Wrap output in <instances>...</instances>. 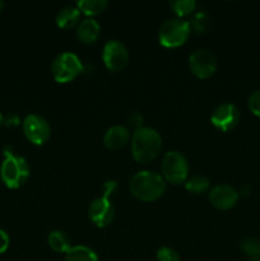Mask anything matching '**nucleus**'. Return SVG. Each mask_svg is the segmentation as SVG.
<instances>
[{
  "mask_svg": "<svg viewBox=\"0 0 260 261\" xmlns=\"http://www.w3.org/2000/svg\"><path fill=\"white\" fill-rule=\"evenodd\" d=\"M101 33V27H99L98 22L92 18H87V19L82 20L76 30V36L79 40L86 45H91L97 41Z\"/></svg>",
  "mask_w": 260,
  "mask_h": 261,
  "instance_id": "14",
  "label": "nucleus"
},
{
  "mask_svg": "<svg viewBox=\"0 0 260 261\" xmlns=\"http://www.w3.org/2000/svg\"><path fill=\"white\" fill-rule=\"evenodd\" d=\"M48 246L54 250L55 252H61V254H66L69 250L71 249L70 239L68 234L63 231H53L48 234Z\"/></svg>",
  "mask_w": 260,
  "mask_h": 261,
  "instance_id": "16",
  "label": "nucleus"
},
{
  "mask_svg": "<svg viewBox=\"0 0 260 261\" xmlns=\"http://www.w3.org/2000/svg\"><path fill=\"white\" fill-rule=\"evenodd\" d=\"M81 19V12L75 7H65L56 15V24L61 30H71L79 24Z\"/></svg>",
  "mask_w": 260,
  "mask_h": 261,
  "instance_id": "15",
  "label": "nucleus"
},
{
  "mask_svg": "<svg viewBox=\"0 0 260 261\" xmlns=\"http://www.w3.org/2000/svg\"><path fill=\"white\" fill-rule=\"evenodd\" d=\"M23 133L25 138L35 145H42L51 135V127L45 117L31 114L23 121Z\"/></svg>",
  "mask_w": 260,
  "mask_h": 261,
  "instance_id": "8",
  "label": "nucleus"
},
{
  "mask_svg": "<svg viewBox=\"0 0 260 261\" xmlns=\"http://www.w3.org/2000/svg\"><path fill=\"white\" fill-rule=\"evenodd\" d=\"M65 261H98V256L89 247L75 246L66 252Z\"/></svg>",
  "mask_w": 260,
  "mask_h": 261,
  "instance_id": "17",
  "label": "nucleus"
},
{
  "mask_svg": "<svg viewBox=\"0 0 260 261\" xmlns=\"http://www.w3.org/2000/svg\"><path fill=\"white\" fill-rule=\"evenodd\" d=\"M241 250L251 259H260V240L255 237H246L241 242Z\"/></svg>",
  "mask_w": 260,
  "mask_h": 261,
  "instance_id": "21",
  "label": "nucleus"
},
{
  "mask_svg": "<svg viewBox=\"0 0 260 261\" xmlns=\"http://www.w3.org/2000/svg\"><path fill=\"white\" fill-rule=\"evenodd\" d=\"M240 198L239 191L232 186L221 184L209 191V203L219 211H228L237 204Z\"/></svg>",
  "mask_w": 260,
  "mask_h": 261,
  "instance_id": "12",
  "label": "nucleus"
},
{
  "mask_svg": "<svg viewBox=\"0 0 260 261\" xmlns=\"http://www.w3.org/2000/svg\"><path fill=\"white\" fill-rule=\"evenodd\" d=\"M129 122L132 126H134L135 129H140L143 124V116L139 114V112H134L129 116Z\"/></svg>",
  "mask_w": 260,
  "mask_h": 261,
  "instance_id": "26",
  "label": "nucleus"
},
{
  "mask_svg": "<svg viewBox=\"0 0 260 261\" xmlns=\"http://www.w3.org/2000/svg\"><path fill=\"white\" fill-rule=\"evenodd\" d=\"M247 106H249L250 112L255 116L260 117V89L252 92L247 101Z\"/></svg>",
  "mask_w": 260,
  "mask_h": 261,
  "instance_id": "23",
  "label": "nucleus"
},
{
  "mask_svg": "<svg viewBox=\"0 0 260 261\" xmlns=\"http://www.w3.org/2000/svg\"><path fill=\"white\" fill-rule=\"evenodd\" d=\"M102 60L110 71H121L129 63V51L122 42L111 40L103 46Z\"/></svg>",
  "mask_w": 260,
  "mask_h": 261,
  "instance_id": "7",
  "label": "nucleus"
},
{
  "mask_svg": "<svg viewBox=\"0 0 260 261\" xmlns=\"http://www.w3.org/2000/svg\"><path fill=\"white\" fill-rule=\"evenodd\" d=\"M4 124H7L8 126H10V125H18L19 124V117L15 116V115H9L8 119L4 121Z\"/></svg>",
  "mask_w": 260,
  "mask_h": 261,
  "instance_id": "28",
  "label": "nucleus"
},
{
  "mask_svg": "<svg viewBox=\"0 0 260 261\" xmlns=\"http://www.w3.org/2000/svg\"><path fill=\"white\" fill-rule=\"evenodd\" d=\"M4 161L0 167V177L7 188L19 189L30 177V166L23 157L15 155L10 149H4Z\"/></svg>",
  "mask_w": 260,
  "mask_h": 261,
  "instance_id": "3",
  "label": "nucleus"
},
{
  "mask_svg": "<svg viewBox=\"0 0 260 261\" xmlns=\"http://www.w3.org/2000/svg\"><path fill=\"white\" fill-rule=\"evenodd\" d=\"M249 261H260V259H251V260H249Z\"/></svg>",
  "mask_w": 260,
  "mask_h": 261,
  "instance_id": "32",
  "label": "nucleus"
},
{
  "mask_svg": "<svg viewBox=\"0 0 260 261\" xmlns=\"http://www.w3.org/2000/svg\"><path fill=\"white\" fill-rule=\"evenodd\" d=\"M130 133L129 130L121 125H115L110 127L103 137V143L107 149L119 150L124 148L129 143Z\"/></svg>",
  "mask_w": 260,
  "mask_h": 261,
  "instance_id": "13",
  "label": "nucleus"
},
{
  "mask_svg": "<svg viewBox=\"0 0 260 261\" xmlns=\"http://www.w3.org/2000/svg\"><path fill=\"white\" fill-rule=\"evenodd\" d=\"M190 71L199 79H206L217 70V59L205 48H199L189 56Z\"/></svg>",
  "mask_w": 260,
  "mask_h": 261,
  "instance_id": "9",
  "label": "nucleus"
},
{
  "mask_svg": "<svg viewBox=\"0 0 260 261\" xmlns=\"http://www.w3.org/2000/svg\"><path fill=\"white\" fill-rule=\"evenodd\" d=\"M161 172H162L163 180L172 185L186 182L189 176L188 160L180 152H176V150L167 152L161 163Z\"/></svg>",
  "mask_w": 260,
  "mask_h": 261,
  "instance_id": "5",
  "label": "nucleus"
},
{
  "mask_svg": "<svg viewBox=\"0 0 260 261\" xmlns=\"http://www.w3.org/2000/svg\"><path fill=\"white\" fill-rule=\"evenodd\" d=\"M83 71L82 61L75 54L61 53L51 64V74L58 83H69Z\"/></svg>",
  "mask_w": 260,
  "mask_h": 261,
  "instance_id": "6",
  "label": "nucleus"
},
{
  "mask_svg": "<svg viewBox=\"0 0 260 261\" xmlns=\"http://www.w3.org/2000/svg\"><path fill=\"white\" fill-rule=\"evenodd\" d=\"M3 8H4V2H2V0H0V12L3 10Z\"/></svg>",
  "mask_w": 260,
  "mask_h": 261,
  "instance_id": "31",
  "label": "nucleus"
},
{
  "mask_svg": "<svg viewBox=\"0 0 260 261\" xmlns=\"http://www.w3.org/2000/svg\"><path fill=\"white\" fill-rule=\"evenodd\" d=\"M158 261H180L177 252L170 247H161L157 251Z\"/></svg>",
  "mask_w": 260,
  "mask_h": 261,
  "instance_id": "24",
  "label": "nucleus"
},
{
  "mask_svg": "<svg viewBox=\"0 0 260 261\" xmlns=\"http://www.w3.org/2000/svg\"><path fill=\"white\" fill-rule=\"evenodd\" d=\"M162 149V138L152 127L135 130L132 138V154L138 163H148L155 160Z\"/></svg>",
  "mask_w": 260,
  "mask_h": 261,
  "instance_id": "2",
  "label": "nucleus"
},
{
  "mask_svg": "<svg viewBox=\"0 0 260 261\" xmlns=\"http://www.w3.org/2000/svg\"><path fill=\"white\" fill-rule=\"evenodd\" d=\"M88 214L91 221L97 227L105 228V227L110 226L114 221L115 209L109 198L101 196V198H97L92 201L88 209Z\"/></svg>",
  "mask_w": 260,
  "mask_h": 261,
  "instance_id": "11",
  "label": "nucleus"
},
{
  "mask_svg": "<svg viewBox=\"0 0 260 261\" xmlns=\"http://www.w3.org/2000/svg\"><path fill=\"white\" fill-rule=\"evenodd\" d=\"M129 190L138 200L149 203L158 200L165 194L166 181L153 171H140L130 178Z\"/></svg>",
  "mask_w": 260,
  "mask_h": 261,
  "instance_id": "1",
  "label": "nucleus"
},
{
  "mask_svg": "<svg viewBox=\"0 0 260 261\" xmlns=\"http://www.w3.org/2000/svg\"><path fill=\"white\" fill-rule=\"evenodd\" d=\"M185 188L189 193L194 194V195H200L209 189V180L203 175L193 176L186 180Z\"/></svg>",
  "mask_w": 260,
  "mask_h": 261,
  "instance_id": "19",
  "label": "nucleus"
},
{
  "mask_svg": "<svg viewBox=\"0 0 260 261\" xmlns=\"http://www.w3.org/2000/svg\"><path fill=\"white\" fill-rule=\"evenodd\" d=\"M9 242L10 240L7 232L0 229V255L4 254V252L7 251L8 247H9Z\"/></svg>",
  "mask_w": 260,
  "mask_h": 261,
  "instance_id": "25",
  "label": "nucleus"
},
{
  "mask_svg": "<svg viewBox=\"0 0 260 261\" xmlns=\"http://www.w3.org/2000/svg\"><path fill=\"white\" fill-rule=\"evenodd\" d=\"M191 28L189 22L173 18L168 19L161 25L158 31V41L162 46L167 48H176L183 46L190 36Z\"/></svg>",
  "mask_w": 260,
  "mask_h": 261,
  "instance_id": "4",
  "label": "nucleus"
},
{
  "mask_svg": "<svg viewBox=\"0 0 260 261\" xmlns=\"http://www.w3.org/2000/svg\"><path fill=\"white\" fill-rule=\"evenodd\" d=\"M250 194V188H246V186H245V188H242V190H241V195H244V196H247Z\"/></svg>",
  "mask_w": 260,
  "mask_h": 261,
  "instance_id": "29",
  "label": "nucleus"
},
{
  "mask_svg": "<svg viewBox=\"0 0 260 261\" xmlns=\"http://www.w3.org/2000/svg\"><path fill=\"white\" fill-rule=\"evenodd\" d=\"M115 188H116V182H114V181H109V182L105 184V194H103V196L109 198V195H111V194L114 193Z\"/></svg>",
  "mask_w": 260,
  "mask_h": 261,
  "instance_id": "27",
  "label": "nucleus"
},
{
  "mask_svg": "<svg viewBox=\"0 0 260 261\" xmlns=\"http://www.w3.org/2000/svg\"><path fill=\"white\" fill-rule=\"evenodd\" d=\"M3 124H4V117H3V115L0 114V126H2Z\"/></svg>",
  "mask_w": 260,
  "mask_h": 261,
  "instance_id": "30",
  "label": "nucleus"
},
{
  "mask_svg": "<svg viewBox=\"0 0 260 261\" xmlns=\"http://www.w3.org/2000/svg\"><path fill=\"white\" fill-rule=\"evenodd\" d=\"M107 2L106 0H81L78 2V9L83 14L89 15V17H94L98 15L106 9Z\"/></svg>",
  "mask_w": 260,
  "mask_h": 261,
  "instance_id": "18",
  "label": "nucleus"
},
{
  "mask_svg": "<svg viewBox=\"0 0 260 261\" xmlns=\"http://www.w3.org/2000/svg\"><path fill=\"white\" fill-rule=\"evenodd\" d=\"M211 121L216 129L227 133L236 127L240 121V111L233 103H222L211 116Z\"/></svg>",
  "mask_w": 260,
  "mask_h": 261,
  "instance_id": "10",
  "label": "nucleus"
},
{
  "mask_svg": "<svg viewBox=\"0 0 260 261\" xmlns=\"http://www.w3.org/2000/svg\"><path fill=\"white\" fill-rule=\"evenodd\" d=\"M190 24V28H193L196 33L205 32L209 27V17L206 13L199 12L196 14L193 15L191 20L189 22Z\"/></svg>",
  "mask_w": 260,
  "mask_h": 261,
  "instance_id": "22",
  "label": "nucleus"
},
{
  "mask_svg": "<svg viewBox=\"0 0 260 261\" xmlns=\"http://www.w3.org/2000/svg\"><path fill=\"white\" fill-rule=\"evenodd\" d=\"M170 7L177 17L183 18L195 10L196 3L194 0H176V2L170 3Z\"/></svg>",
  "mask_w": 260,
  "mask_h": 261,
  "instance_id": "20",
  "label": "nucleus"
}]
</instances>
